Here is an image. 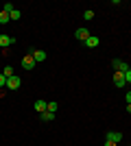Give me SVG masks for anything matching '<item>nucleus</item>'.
Listing matches in <instances>:
<instances>
[{
  "label": "nucleus",
  "instance_id": "obj_1",
  "mask_svg": "<svg viewBox=\"0 0 131 146\" xmlns=\"http://www.w3.org/2000/svg\"><path fill=\"white\" fill-rule=\"evenodd\" d=\"M112 66H114V70H116V72H122V74L131 70L129 63H127V61H120V59H114V61H112Z\"/></svg>",
  "mask_w": 131,
  "mask_h": 146
},
{
  "label": "nucleus",
  "instance_id": "obj_2",
  "mask_svg": "<svg viewBox=\"0 0 131 146\" xmlns=\"http://www.w3.org/2000/svg\"><path fill=\"white\" fill-rule=\"evenodd\" d=\"M20 85H22V81H20V76H15V74L7 79V87H9V90H11V92L20 90Z\"/></svg>",
  "mask_w": 131,
  "mask_h": 146
},
{
  "label": "nucleus",
  "instance_id": "obj_3",
  "mask_svg": "<svg viewBox=\"0 0 131 146\" xmlns=\"http://www.w3.org/2000/svg\"><path fill=\"white\" fill-rule=\"evenodd\" d=\"M22 68H24L26 72H31L33 68H35V59H33V55H26V57H22Z\"/></svg>",
  "mask_w": 131,
  "mask_h": 146
},
{
  "label": "nucleus",
  "instance_id": "obj_4",
  "mask_svg": "<svg viewBox=\"0 0 131 146\" xmlns=\"http://www.w3.org/2000/svg\"><path fill=\"white\" fill-rule=\"evenodd\" d=\"M11 44H15V37L13 35H5V33L0 35V48H9Z\"/></svg>",
  "mask_w": 131,
  "mask_h": 146
},
{
  "label": "nucleus",
  "instance_id": "obj_5",
  "mask_svg": "<svg viewBox=\"0 0 131 146\" xmlns=\"http://www.w3.org/2000/svg\"><path fill=\"white\" fill-rule=\"evenodd\" d=\"M105 140H109V142H116V144H120V142H122V133H120V131H109Z\"/></svg>",
  "mask_w": 131,
  "mask_h": 146
},
{
  "label": "nucleus",
  "instance_id": "obj_6",
  "mask_svg": "<svg viewBox=\"0 0 131 146\" xmlns=\"http://www.w3.org/2000/svg\"><path fill=\"white\" fill-rule=\"evenodd\" d=\"M74 37L79 39V42H85L87 37H90V31L85 29V26H81V29H76V33H74Z\"/></svg>",
  "mask_w": 131,
  "mask_h": 146
},
{
  "label": "nucleus",
  "instance_id": "obj_7",
  "mask_svg": "<svg viewBox=\"0 0 131 146\" xmlns=\"http://www.w3.org/2000/svg\"><path fill=\"white\" fill-rule=\"evenodd\" d=\"M114 85H116V87H125L127 85L125 74H122V72H116V74H114Z\"/></svg>",
  "mask_w": 131,
  "mask_h": 146
},
{
  "label": "nucleus",
  "instance_id": "obj_8",
  "mask_svg": "<svg viewBox=\"0 0 131 146\" xmlns=\"http://www.w3.org/2000/svg\"><path fill=\"white\" fill-rule=\"evenodd\" d=\"M83 44H85L87 48H96V46H98V44H100V39H98V37H96V35H90V37H87V39H85V42H83Z\"/></svg>",
  "mask_w": 131,
  "mask_h": 146
},
{
  "label": "nucleus",
  "instance_id": "obj_9",
  "mask_svg": "<svg viewBox=\"0 0 131 146\" xmlns=\"http://www.w3.org/2000/svg\"><path fill=\"white\" fill-rule=\"evenodd\" d=\"M33 107H35V111H39V113H44V111L48 109V103L39 98V100H35V105H33Z\"/></svg>",
  "mask_w": 131,
  "mask_h": 146
},
{
  "label": "nucleus",
  "instance_id": "obj_10",
  "mask_svg": "<svg viewBox=\"0 0 131 146\" xmlns=\"http://www.w3.org/2000/svg\"><path fill=\"white\" fill-rule=\"evenodd\" d=\"M33 59H35V63H42V61H46V52H44V50H35V52H33Z\"/></svg>",
  "mask_w": 131,
  "mask_h": 146
},
{
  "label": "nucleus",
  "instance_id": "obj_11",
  "mask_svg": "<svg viewBox=\"0 0 131 146\" xmlns=\"http://www.w3.org/2000/svg\"><path fill=\"white\" fill-rule=\"evenodd\" d=\"M42 120L44 122H53V120H55V113H53V111H44V113H42Z\"/></svg>",
  "mask_w": 131,
  "mask_h": 146
},
{
  "label": "nucleus",
  "instance_id": "obj_12",
  "mask_svg": "<svg viewBox=\"0 0 131 146\" xmlns=\"http://www.w3.org/2000/svg\"><path fill=\"white\" fill-rule=\"evenodd\" d=\"M9 18H11V22H18V20H20V18H22V13H20V11H18V9H13V11H11V13H9Z\"/></svg>",
  "mask_w": 131,
  "mask_h": 146
},
{
  "label": "nucleus",
  "instance_id": "obj_13",
  "mask_svg": "<svg viewBox=\"0 0 131 146\" xmlns=\"http://www.w3.org/2000/svg\"><path fill=\"white\" fill-rule=\"evenodd\" d=\"M7 22H11L9 13H7V11H0V24H7Z\"/></svg>",
  "mask_w": 131,
  "mask_h": 146
},
{
  "label": "nucleus",
  "instance_id": "obj_14",
  "mask_svg": "<svg viewBox=\"0 0 131 146\" xmlns=\"http://www.w3.org/2000/svg\"><path fill=\"white\" fill-rule=\"evenodd\" d=\"M83 20H85V22H90V20H94V11H92V9H87V11L83 13Z\"/></svg>",
  "mask_w": 131,
  "mask_h": 146
},
{
  "label": "nucleus",
  "instance_id": "obj_15",
  "mask_svg": "<svg viewBox=\"0 0 131 146\" xmlns=\"http://www.w3.org/2000/svg\"><path fill=\"white\" fill-rule=\"evenodd\" d=\"M57 109H59V105H57L55 100H50V103H48V109H46V111H53V113H55Z\"/></svg>",
  "mask_w": 131,
  "mask_h": 146
},
{
  "label": "nucleus",
  "instance_id": "obj_16",
  "mask_svg": "<svg viewBox=\"0 0 131 146\" xmlns=\"http://www.w3.org/2000/svg\"><path fill=\"white\" fill-rule=\"evenodd\" d=\"M2 74H5L7 79H9V76H13V68H11V66H5V70H2Z\"/></svg>",
  "mask_w": 131,
  "mask_h": 146
},
{
  "label": "nucleus",
  "instance_id": "obj_17",
  "mask_svg": "<svg viewBox=\"0 0 131 146\" xmlns=\"http://www.w3.org/2000/svg\"><path fill=\"white\" fill-rule=\"evenodd\" d=\"M13 9H15V7H13L11 2H5V5H2V11H7V13H11Z\"/></svg>",
  "mask_w": 131,
  "mask_h": 146
},
{
  "label": "nucleus",
  "instance_id": "obj_18",
  "mask_svg": "<svg viewBox=\"0 0 131 146\" xmlns=\"http://www.w3.org/2000/svg\"><path fill=\"white\" fill-rule=\"evenodd\" d=\"M0 87H7V76L5 74H0Z\"/></svg>",
  "mask_w": 131,
  "mask_h": 146
},
{
  "label": "nucleus",
  "instance_id": "obj_19",
  "mask_svg": "<svg viewBox=\"0 0 131 146\" xmlns=\"http://www.w3.org/2000/svg\"><path fill=\"white\" fill-rule=\"evenodd\" d=\"M125 81H127V83H131V70H129V72H125Z\"/></svg>",
  "mask_w": 131,
  "mask_h": 146
},
{
  "label": "nucleus",
  "instance_id": "obj_20",
  "mask_svg": "<svg viewBox=\"0 0 131 146\" xmlns=\"http://www.w3.org/2000/svg\"><path fill=\"white\" fill-rule=\"evenodd\" d=\"M105 146H118L116 142H109V140H105Z\"/></svg>",
  "mask_w": 131,
  "mask_h": 146
},
{
  "label": "nucleus",
  "instance_id": "obj_21",
  "mask_svg": "<svg viewBox=\"0 0 131 146\" xmlns=\"http://www.w3.org/2000/svg\"><path fill=\"white\" fill-rule=\"evenodd\" d=\"M125 98H127V103H131V92H127V96H125Z\"/></svg>",
  "mask_w": 131,
  "mask_h": 146
},
{
  "label": "nucleus",
  "instance_id": "obj_22",
  "mask_svg": "<svg viewBox=\"0 0 131 146\" xmlns=\"http://www.w3.org/2000/svg\"><path fill=\"white\" fill-rule=\"evenodd\" d=\"M127 111H129V113H131V103H127Z\"/></svg>",
  "mask_w": 131,
  "mask_h": 146
}]
</instances>
